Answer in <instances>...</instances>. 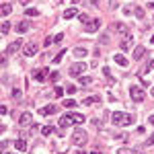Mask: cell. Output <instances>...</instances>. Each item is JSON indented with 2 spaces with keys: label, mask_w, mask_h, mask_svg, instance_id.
<instances>
[{
  "label": "cell",
  "mask_w": 154,
  "mask_h": 154,
  "mask_svg": "<svg viewBox=\"0 0 154 154\" xmlns=\"http://www.w3.org/2000/svg\"><path fill=\"white\" fill-rule=\"evenodd\" d=\"M136 121V115L134 113H123V111H113L111 113V123L117 125V128H128Z\"/></svg>",
  "instance_id": "obj_1"
},
{
  "label": "cell",
  "mask_w": 154,
  "mask_h": 154,
  "mask_svg": "<svg viewBox=\"0 0 154 154\" xmlns=\"http://www.w3.org/2000/svg\"><path fill=\"white\" fill-rule=\"evenodd\" d=\"M86 140H88V136H86V131H84L82 128H76V130H74V134H72V142L76 144L78 148H82L84 144H86Z\"/></svg>",
  "instance_id": "obj_2"
},
{
  "label": "cell",
  "mask_w": 154,
  "mask_h": 154,
  "mask_svg": "<svg viewBox=\"0 0 154 154\" xmlns=\"http://www.w3.org/2000/svg\"><path fill=\"white\" fill-rule=\"evenodd\" d=\"M48 76H51L49 68H35V70H33V78H35L37 82H43Z\"/></svg>",
  "instance_id": "obj_3"
},
{
  "label": "cell",
  "mask_w": 154,
  "mask_h": 154,
  "mask_svg": "<svg viewBox=\"0 0 154 154\" xmlns=\"http://www.w3.org/2000/svg\"><path fill=\"white\" fill-rule=\"evenodd\" d=\"M130 95H131V99H134L136 103H142L144 101V91L140 88V86H136V84L130 86Z\"/></svg>",
  "instance_id": "obj_4"
},
{
  "label": "cell",
  "mask_w": 154,
  "mask_h": 154,
  "mask_svg": "<svg viewBox=\"0 0 154 154\" xmlns=\"http://www.w3.org/2000/svg\"><path fill=\"white\" fill-rule=\"evenodd\" d=\"M113 29H115V33H119V35H123V37H130V27L128 25H123V23H113Z\"/></svg>",
  "instance_id": "obj_5"
},
{
  "label": "cell",
  "mask_w": 154,
  "mask_h": 154,
  "mask_svg": "<svg viewBox=\"0 0 154 154\" xmlns=\"http://www.w3.org/2000/svg\"><path fill=\"white\" fill-rule=\"evenodd\" d=\"M37 51H39V48H37L35 43H27V45H23V54L27 56V58H31V56H35Z\"/></svg>",
  "instance_id": "obj_6"
},
{
  "label": "cell",
  "mask_w": 154,
  "mask_h": 154,
  "mask_svg": "<svg viewBox=\"0 0 154 154\" xmlns=\"http://www.w3.org/2000/svg\"><path fill=\"white\" fill-rule=\"evenodd\" d=\"M84 68H86V66H84L82 62H76V64H72V66H70V74H72V76H78V74H82V72H84Z\"/></svg>",
  "instance_id": "obj_7"
},
{
  "label": "cell",
  "mask_w": 154,
  "mask_h": 154,
  "mask_svg": "<svg viewBox=\"0 0 154 154\" xmlns=\"http://www.w3.org/2000/svg\"><path fill=\"white\" fill-rule=\"evenodd\" d=\"M131 43H134L131 35L130 37H123V39H121V43H119V49H121V51H128V49L131 48Z\"/></svg>",
  "instance_id": "obj_8"
},
{
  "label": "cell",
  "mask_w": 154,
  "mask_h": 154,
  "mask_svg": "<svg viewBox=\"0 0 154 154\" xmlns=\"http://www.w3.org/2000/svg\"><path fill=\"white\" fill-rule=\"evenodd\" d=\"M25 43L23 41H21V39H14V41H12L11 45H8V54H17V51H19V49L23 48Z\"/></svg>",
  "instance_id": "obj_9"
},
{
  "label": "cell",
  "mask_w": 154,
  "mask_h": 154,
  "mask_svg": "<svg viewBox=\"0 0 154 154\" xmlns=\"http://www.w3.org/2000/svg\"><path fill=\"white\" fill-rule=\"evenodd\" d=\"M29 29H31L29 21H21V23H17V29H14V31H17V33H27Z\"/></svg>",
  "instance_id": "obj_10"
},
{
  "label": "cell",
  "mask_w": 154,
  "mask_h": 154,
  "mask_svg": "<svg viewBox=\"0 0 154 154\" xmlns=\"http://www.w3.org/2000/svg\"><path fill=\"white\" fill-rule=\"evenodd\" d=\"M99 27H101V19H93V23L86 25V31L88 33H95V31H99Z\"/></svg>",
  "instance_id": "obj_11"
},
{
  "label": "cell",
  "mask_w": 154,
  "mask_h": 154,
  "mask_svg": "<svg viewBox=\"0 0 154 154\" xmlns=\"http://www.w3.org/2000/svg\"><path fill=\"white\" fill-rule=\"evenodd\" d=\"M19 123H21V125H29V123H31V111H25L23 115L19 117Z\"/></svg>",
  "instance_id": "obj_12"
},
{
  "label": "cell",
  "mask_w": 154,
  "mask_h": 154,
  "mask_svg": "<svg viewBox=\"0 0 154 154\" xmlns=\"http://www.w3.org/2000/svg\"><path fill=\"white\" fill-rule=\"evenodd\" d=\"M95 103H101V97L99 95H93V97H86L82 101V105H95Z\"/></svg>",
  "instance_id": "obj_13"
},
{
  "label": "cell",
  "mask_w": 154,
  "mask_h": 154,
  "mask_svg": "<svg viewBox=\"0 0 154 154\" xmlns=\"http://www.w3.org/2000/svg\"><path fill=\"white\" fill-rule=\"evenodd\" d=\"M11 12H12V4H8V2H4V4L0 6V14H2V17H8Z\"/></svg>",
  "instance_id": "obj_14"
},
{
  "label": "cell",
  "mask_w": 154,
  "mask_h": 154,
  "mask_svg": "<svg viewBox=\"0 0 154 154\" xmlns=\"http://www.w3.org/2000/svg\"><path fill=\"white\" fill-rule=\"evenodd\" d=\"M56 111H58V107H56V105H45L43 109H41V115H54Z\"/></svg>",
  "instance_id": "obj_15"
},
{
  "label": "cell",
  "mask_w": 154,
  "mask_h": 154,
  "mask_svg": "<svg viewBox=\"0 0 154 154\" xmlns=\"http://www.w3.org/2000/svg\"><path fill=\"white\" fill-rule=\"evenodd\" d=\"M14 148H17L19 152H25V150H27V142H25V138H19V140L14 142Z\"/></svg>",
  "instance_id": "obj_16"
},
{
  "label": "cell",
  "mask_w": 154,
  "mask_h": 154,
  "mask_svg": "<svg viewBox=\"0 0 154 154\" xmlns=\"http://www.w3.org/2000/svg\"><path fill=\"white\" fill-rule=\"evenodd\" d=\"M113 60L117 62L119 66H128V58H125L123 54H115V56H113Z\"/></svg>",
  "instance_id": "obj_17"
},
{
  "label": "cell",
  "mask_w": 154,
  "mask_h": 154,
  "mask_svg": "<svg viewBox=\"0 0 154 154\" xmlns=\"http://www.w3.org/2000/svg\"><path fill=\"white\" fill-rule=\"evenodd\" d=\"M70 119H72V123H84V115H80V113H70Z\"/></svg>",
  "instance_id": "obj_18"
},
{
  "label": "cell",
  "mask_w": 154,
  "mask_h": 154,
  "mask_svg": "<svg viewBox=\"0 0 154 154\" xmlns=\"http://www.w3.org/2000/svg\"><path fill=\"white\" fill-rule=\"evenodd\" d=\"M144 54H146V48H144V45H138V48L134 49V58H136V60H140Z\"/></svg>",
  "instance_id": "obj_19"
},
{
  "label": "cell",
  "mask_w": 154,
  "mask_h": 154,
  "mask_svg": "<svg viewBox=\"0 0 154 154\" xmlns=\"http://www.w3.org/2000/svg\"><path fill=\"white\" fill-rule=\"evenodd\" d=\"M78 19H80V23H82L84 27H86L88 23H93V19H91V17H88L86 12H80V14H78Z\"/></svg>",
  "instance_id": "obj_20"
},
{
  "label": "cell",
  "mask_w": 154,
  "mask_h": 154,
  "mask_svg": "<svg viewBox=\"0 0 154 154\" xmlns=\"http://www.w3.org/2000/svg\"><path fill=\"white\" fill-rule=\"evenodd\" d=\"M70 123H72L70 115H64V117H60V128H68Z\"/></svg>",
  "instance_id": "obj_21"
},
{
  "label": "cell",
  "mask_w": 154,
  "mask_h": 154,
  "mask_svg": "<svg viewBox=\"0 0 154 154\" xmlns=\"http://www.w3.org/2000/svg\"><path fill=\"white\" fill-rule=\"evenodd\" d=\"M86 54H88V51H86L84 48H76V49H74V56H76V58H84Z\"/></svg>",
  "instance_id": "obj_22"
},
{
  "label": "cell",
  "mask_w": 154,
  "mask_h": 154,
  "mask_svg": "<svg viewBox=\"0 0 154 154\" xmlns=\"http://www.w3.org/2000/svg\"><path fill=\"white\" fill-rule=\"evenodd\" d=\"M78 82L82 84V86H88V84L93 82V78H91V76H80V78H78Z\"/></svg>",
  "instance_id": "obj_23"
},
{
  "label": "cell",
  "mask_w": 154,
  "mask_h": 154,
  "mask_svg": "<svg viewBox=\"0 0 154 154\" xmlns=\"http://www.w3.org/2000/svg\"><path fill=\"white\" fill-rule=\"evenodd\" d=\"M72 17H76V8H68V11H64V19H72Z\"/></svg>",
  "instance_id": "obj_24"
},
{
  "label": "cell",
  "mask_w": 154,
  "mask_h": 154,
  "mask_svg": "<svg viewBox=\"0 0 154 154\" xmlns=\"http://www.w3.org/2000/svg\"><path fill=\"white\" fill-rule=\"evenodd\" d=\"M62 105L66 107V109H72V107H76V101H74V99H66Z\"/></svg>",
  "instance_id": "obj_25"
},
{
  "label": "cell",
  "mask_w": 154,
  "mask_h": 154,
  "mask_svg": "<svg viewBox=\"0 0 154 154\" xmlns=\"http://www.w3.org/2000/svg\"><path fill=\"white\" fill-rule=\"evenodd\" d=\"M54 128H51V125H43V128H41V134H43V136H49V134H54Z\"/></svg>",
  "instance_id": "obj_26"
},
{
  "label": "cell",
  "mask_w": 154,
  "mask_h": 154,
  "mask_svg": "<svg viewBox=\"0 0 154 154\" xmlns=\"http://www.w3.org/2000/svg\"><path fill=\"white\" fill-rule=\"evenodd\" d=\"M134 14H136L138 19H144V8L142 6H136V8H134Z\"/></svg>",
  "instance_id": "obj_27"
},
{
  "label": "cell",
  "mask_w": 154,
  "mask_h": 154,
  "mask_svg": "<svg viewBox=\"0 0 154 154\" xmlns=\"http://www.w3.org/2000/svg\"><path fill=\"white\" fill-rule=\"evenodd\" d=\"M25 14H27V17H37V14H39V11H37V8H27V11H25Z\"/></svg>",
  "instance_id": "obj_28"
},
{
  "label": "cell",
  "mask_w": 154,
  "mask_h": 154,
  "mask_svg": "<svg viewBox=\"0 0 154 154\" xmlns=\"http://www.w3.org/2000/svg\"><path fill=\"white\" fill-rule=\"evenodd\" d=\"M8 31H11V23H8V21H4V23H2V35H6Z\"/></svg>",
  "instance_id": "obj_29"
},
{
  "label": "cell",
  "mask_w": 154,
  "mask_h": 154,
  "mask_svg": "<svg viewBox=\"0 0 154 154\" xmlns=\"http://www.w3.org/2000/svg\"><path fill=\"white\" fill-rule=\"evenodd\" d=\"M12 97H14V101H21V97H23V93H21L19 88H12Z\"/></svg>",
  "instance_id": "obj_30"
},
{
  "label": "cell",
  "mask_w": 154,
  "mask_h": 154,
  "mask_svg": "<svg viewBox=\"0 0 154 154\" xmlns=\"http://www.w3.org/2000/svg\"><path fill=\"white\" fill-rule=\"evenodd\" d=\"M64 95V88H62V86H56V88H54V95L51 97H62Z\"/></svg>",
  "instance_id": "obj_31"
},
{
  "label": "cell",
  "mask_w": 154,
  "mask_h": 154,
  "mask_svg": "<svg viewBox=\"0 0 154 154\" xmlns=\"http://www.w3.org/2000/svg\"><path fill=\"white\" fill-rule=\"evenodd\" d=\"M64 54H66V49H62L58 56H56V60H54V62H56V64H60V62H62V58H64Z\"/></svg>",
  "instance_id": "obj_32"
},
{
  "label": "cell",
  "mask_w": 154,
  "mask_h": 154,
  "mask_svg": "<svg viewBox=\"0 0 154 154\" xmlns=\"http://www.w3.org/2000/svg\"><path fill=\"white\" fill-rule=\"evenodd\" d=\"M148 70H154V60H152V62H150V64H148V66H146V68L142 70V74H146Z\"/></svg>",
  "instance_id": "obj_33"
},
{
  "label": "cell",
  "mask_w": 154,
  "mask_h": 154,
  "mask_svg": "<svg viewBox=\"0 0 154 154\" xmlns=\"http://www.w3.org/2000/svg\"><path fill=\"white\" fill-rule=\"evenodd\" d=\"M58 78H60V72H51V76H49V80H51V82H56Z\"/></svg>",
  "instance_id": "obj_34"
},
{
  "label": "cell",
  "mask_w": 154,
  "mask_h": 154,
  "mask_svg": "<svg viewBox=\"0 0 154 154\" xmlns=\"http://www.w3.org/2000/svg\"><path fill=\"white\" fill-rule=\"evenodd\" d=\"M0 148H2V152H6V148H8V142H6V140H2V144H0Z\"/></svg>",
  "instance_id": "obj_35"
},
{
  "label": "cell",
  "mask_w": 154,
  "mask_h": 154,
  "mask_svg": "<svg viewBox=\"0 0 154 154\" xmlns=\"http://www.w3.org/2000/svg\"><path fill=\"white\" fill-rule=\"evenodd\" d=\"M62 39H64V35H62V33H58V35L54 37V41H56V43H60V41H62Z\"/></svg>",
  "instance_id": "obj_36"
},
{
  "label": "cell",
  "mask_w": 154,
  "mask_h": 154,
  "mask_svg": "<svg viewBox=\"0 0 154 154\" xmlns=\"http://www.w3.org/2000/svg\"><path fill=\"white\" fill-rule=\"evenodd\" d=\"M146 146H154V136H150V138L146 140Z\"/></svg>",
  "instance_id": "obj_37"
},
{
  "label": "cell",
  "mask_w": 154,
  "mask_h": 154,
  "mask_svg": "<svg viewBox=\"0 0 154 154\" xmlns=\"http://www.w3.org/2000/svg\"><path fill=\"white\" fill-rule=\"evenodd\" d=\"M117 154H131V152L128 150V148H119V150H117Z\"/></svg>",
  "instance_id": "obj_38"
},
{
  "label": "cell",
  "mask_w": 154,
  "mask_h": 154,
  "mask_svg": "<svg viewBox=\"0 0 154 154\" xmlns=\"http://www.w3.org/2000/svg\"><path fill=\"white\" fill-rule=\"evenodd\" d=\"M51 43H54V37H48V39H45V43H43V45H45V48H48V45H51Z\"/></svg>",
  "instance_id": "obj_39"
},
{
  "label": "cell",
  "mask_w": 154,
  "mask_h": 154,
  "mask_svg": "<svg viewBox=\"0 0 154 154\" xmlns=\"http://www.w3.org/2000/svg\"><path fill=\"white\" fill-rule=\"evenodd\" d=\"M66 91H68V93H76V86H74V84H70V86H66Z\"/></svg>",
  "instance_id": "obj_40"
},
{
  "label": "cell",
  "mask_w": 154,
  "mask_h": 154,
  "mask_svg": "<svg viewBox=\"0 0 154 154\" xmlns=\"http://www.w3.org/2000/svg\"><path fill=\"white\" fill-rule=\"evenodd\" d=\"M0 113H2V115H6V113H8V109H6V105H2V107H0Z\"/></svg>",
  "instance_id": "obj_41"
},
{
  "label": "cell",
  "mask_w": 154,
  "mask_h": 154,
  "mask_svg": "<svg viewBox=\"0 0 154 154\" xmlns=\"http://www.w3.org/2000/svg\"><path fill=\"white\" fill-rule=\"evenodd\" d=\"M109 41V35H101V43H107Z\"/></svg>",
  "instance_id": "obj_42"
},
{
  "label": "cell",
  "mask_w": 154,
  "mask_h": 154,
  "mask_svg": "<svg viewBox=\"0 0 154 154\" xmlns=\"http://www.w3.org/2000/svg\"><path fill=\"white\" fill-rule=\"evenodd\" d=\"M91 154H101V150H99V148H95V150H93Z\"/></svg>",
  "instance_id": "obj_43"
},
{
  "label": "cell",
  "mask_w": 154,
  "mask_h": 154,
  "mask_svg": "<svg viewBox=\"0 0 154 154\" xmlns=\"http://www.w3.org/2000/svg\"><path fill=\"white\" fill-rule=\"evenodd\" d=\"M74 154H86V152H84V150H80V148H78V150H76V152H74Z\"/></svg>",
  "instance_id": "obj_44"
},
{
  "label": "cell",
  "mask_w": 154,
  "mask_h": 154,
  "mask_svg": "<svg viewBox=\"0 0 154 154\" xmlns=\"http://www.w3.org/2000/svg\"><path fill=\"white\" fill-rule=\"evenodd\" d=\"M148 121H150V123L154 125V115H150V119H148Z\"/></svg>",
  "instance_id": "obj_45"
},
{
  "label": "cell",
  "mask_w": 154,
  "mask_h": 154,
  "mask_svg": "<svg viewBox=\"0 0 154 154\" xmlns=\"http://www.w3.org/2000/svg\"><path fill=\"white\" fill-rule=\"evenodd\" d=\"M88 2H91V4H99V0H88Z\"/></svg>",
  "instance_id": "obj_46"
},
{
  "label": "cell",
  "mask_w": 154,
  "mask_h": 154,
  "mask_svg": "<svg viewBox=\"0 0 154 154\" xmlns=\"http://www.w3.org/2000/svg\"><path fill=\"white\" fill-rule=\"evenodd\" d=\"M150 95H152V97H154V86H152V88H150Z\"/></svg>",
  "instance_id": "obj_47"
},
{
  "label": "cell",
  "mask_w": 154,
  "mask_h": 154,
  "mask_svg": "<svg viewBox=\"0 0 154 154\" xmlns=\"http://www.w3.org/2000/svg\"><path fill=\"white\" fill-rule=\"evenodd\" d=\"M150 41H152V43H154V35H152V37H150Z\"/></svg>",
  "instance_id": "obj_48"
},
{
  "label": "cell",
  "mask_w": 154,
  "mask_h": 154,
  "mask_svg": "<svg viewBox=\"0 0 154 154\" xmlns=\"http://www.w3.org/2000/svg\"><path fill=\"white\" fill-rule=\"evenodd\" d=\"M4 154H12V152H4Z\"/></svg>",
  "instance_id": "obj_49"
}]
</instances>
